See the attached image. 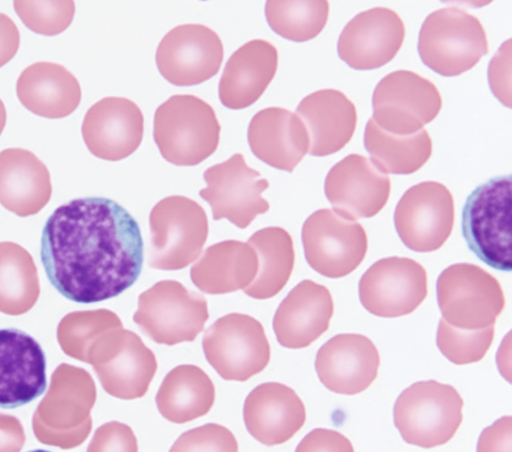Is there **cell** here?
<instances>
[{
    "instance_id": "obj_33",
    "label": "cell",
    "mask_w": 512,
    "mask_h": 452,
    "mask_svg": "<svg viewBox=\"0 0 512 452\" xmlns=\"http://www.w3.org/2000/svg\"><path fill=\"white\" fill-rule=\"evenodd\" d=\"M364 145L372 162L383 172L392 174L414 173L432 154V140L427 130L397 135L379 127L373 118L366 124Z\"/></svg>"
},
{
    "instance_id": "obj_11",
    "label": "cell",
    "mask_w": 512,
    "mask_h": 452,
    "mask_svg": "<svg viewBox=\"0 0 512 452\" xmlns=\"http://www.w3.org/2000/svg\"><path fill=\"white\" fill-rule=\"evenodd\" d=\"M202 348L208 363L229 381L243 382L260 373L271 356L262 324L242 313L217 319L205 331Z\"/></svg>"
},
{
    "instance_id": "obj_45",
    "label": "cell",
    "mask_w": 512,
    "mask_h": 452,
    "mask_svg": "<svg viewBox=\"0 0 512 452\" xmlns=\"http://www.w3.org/2000/svg\"><path fill=\"white\" fill-rule=\"evenodd\" d=\"M19 45L20 33L16 24L0 12V68L16 55Z\"/></svg>"
},
{
    "instance_id": "obj_40",
    "label": "cell",
    "mask_w": 512,
    "mask_h": 452,
    "mask_svg": "<svg viewBox=\"0 0 512 452\" xmlns=\"http://www.w3.org/2000/svg\"><path fill=\"white\" fill-rule=\"evenodd\" d=\"M86 452H138V441L130 426L110 421L96 429Z\"/></svg>"
},
{
    "instance_id": "obj_7",
    "label": "cell",
    "mask_w": 512,
    "mask_h": 452,
    "mask_svg": "<svg viewBox=\"0 0 512 452\" xmlns=\"http://www.w3.org/2000/svg\"><path fill=\"white\" fill-rule=\"evenodd\" d=\"M149 265L159 270H179L195 261L208 237L205 210L185 196L160 200L149 216Z\"/></svg>"
},
{
    "instance_id": "obj_36",
    "label": "cell",
    "mask_w": 512,
    "mask_h": 452,
    "mask_svg": "<svg viewBox=\"0 0 512 452\" xmlns=\"http://www.w3.org/2000/svg\"><path fill=\"white\" fill-rule=\"evenodd\" d=\"M120 327H123L120 318L111 310L74 311L59 322L57 340L66 355L86 363L92 344L102 334Z\"/></svg>"
},
{
    "instance_id": "obj_47",
    "label": "cell",
    "mask_w": 512,
    "mask_h": 452,
    "mask_svg": "<svg viewBox=\"0 0 512 452\" xmlns=\"http://www.w3.org/2000/svg\"><path fill=\"white\" fill-rule=\"evenodd\" d=\"M27 452H52V451H48V450H44V449H35V450L27 451Z\"/></svg>"
},
{
    "instance_id": "obj_27",
    "label": "cell",
    "mask_w": 512,
    "mask_h": 452,
    "mask_svg": "<svg viewBox=\"0 0 512 452\" xmlns=\"http://www.w3.org/2000/svg\"><path fill=\"white\" fill-rule=\"evenodd\" d=\"M278 66V52L263 39L251 40L230 56L219 82L221 103L230 109H243L264 93Z\"/></svg>"
},
{
    "instance_id": "obj_8",
    "label": "cell",
    "mask_w": 512,
    "mask_h": 452,
    "mask_svg": "<svg viewBox=\"0 0 512 452\" xmlns=\"http://www.w3.org/2000/svg\"><path fill=\"white\" fill-rule=\"evenodd\" d=\"M436 291L443 319L459 329L492 326L505 307L499 281L475 264L447 267L437 279Z\"/></svg>"
},
{
    "instance_id": "obj_1",
    "label": "cell",
    "mask_w": 512,
    "mask_h": 452,
    "mask_svg": "<svg viewBox=\"0 0 512 452\" xmlns=\"http://www.w3.org/2000/svg\"><path fill=\"white\" fill-rule=\"evenodd\" d=\"M40 257L51 285L77 303L114 298L138 279L144 259L140 227L117 202L73 199L47 218Z\"/></svg>"
},
{
    "instance_id": "obj_2",
    "label": "cell",
    "mask_w": 512,
    "mask_h": 452,
    "mask_svg": "<svg viewBox=\"0 0 512 452\" xmlns=\"http://www.w3.org/2000/svg\"><path fill=\"white\" fill-rule=\"evenodd\" d=\"M96 396L95 382L85 369L61 363L53 371L49 389L32 417L36 439L61 449L81 445L92 430L91 410Z\"/></svg>"
},
{
    "instance_id": "obj_20",
    "label": "cell",
    "mask_w": 512,
    "mask_h": 452,
    "mask_svg": "<svg viewBox=\"0 0 512 452\" xmlns=\"http://www.w3.org/2000/svg\"><path fill=\"white\" fill-rule=\"evenodd\" d=\"M82 137L96 157L118 161L140 145L144 132L143 114L136 103L124 97H105L86 112Z\"/></svg>"
},
{
    "instance_id": "obj_38",
    "label": "cell",
    "mask_w": 512,
    "mask_h": 452,
    "mask_svg": "<svg viewBox=\"0 0 512 452\" xmlns=\"http://www.w3.org/2000/svg\"><path fill=\"white\" fill-rule=\"evenodd\" d=\"M14 9L31 31L45 36H55L66 30L75 14L72 0L13 2Z\"/></svg>"
},
{
    "instance_id": "obj_28",
    "label": "cell",
    "mask_w": 512,
    "mask_h": 452,
    "mask_svg": "<svg viewBox=\"0 0 512 452\" xmlns=\"http://www.w3.org/2000/svg\"><path fill=\"white\" fill-rule=\"evenodd\" d=\"M52 195L50 173L31 151L7 148L0 152V204L20 217L37 214Z\"/></svg>"
},
{
    "instance_id": "obj_44",
    "label": "cell",
    "mask_w": 512,
    "mask_h": 452,
    "mask_svg": "<svg viewBox=\"0 0 512 452\" xmlns=\"http://www.w3.org/2000/svg\"><path fill=\"white\" fill-rule=\"evenodd\" d=\"M26 437L20 420L0 413V452H20Z\"/></svg>"
},
{
    "instance_id": "obj_5",
    "label": "cell",
    "mask_w": 512,
    "mask_h": 452,
    "mask_svg": "<svg viewBox=\"0 0 512 452\" xmlns=\"http://www.w3.org/2000/svg\"><path fill=\"white\" fill-rule=\"evenodd\" d=\"M485 29L474 15L457 7H445L430 13L418 37L422 62L442 76H457L488 53Z\"/></svg>"
},
{
    "instance_id": "obj_12",
    "label": "cell",
    "mask_w": 512,
    "mask_h": 452,
    "mask_svg": "<svg viewBox=\"0 0 512 452\" xmlns=\"http://www.w3.org/2000/svg\"><path fill=\"white\" fill-rule=\"evenodd\" d=\"M302 242L307 263L329 278L353 272L368 249L363 226L329 208L317 210L305 220Z\"/></svg>"
},
{
    "instance_id": "obj_42",
    "label": "cell",
    "mask_w": 512,
    "mask_h": 452,
    "mask_svg": "<svg viewBox=\"0 0 512 452\" xmlns=\"http://www.w3.org/2000/svg\"><path fill=\"white\" fill-rule=\"evenodd\" d=\"M477 452H512V417L503 416L480 434Z\"/></svg>"
},
{
    "instance_id": "obj_31",
    "label": "cell",
    "mask_w": 512,
    "mask_h": 452,
    "mask_svg": "<svg viewBox=\"0 0 512 452\" xmlns=\"http://www.w3.org/2000/svg\"><path fill=\"white\" fill-rule=\"evenodd\" d=\"M155 401L165 419L183 424L211 410L215 401V387L201 368L182 364L167 373Z\"/></svg>"
},
{
    "instance_id": "obj_14",
    "label": "cell",
    "mask_w": 512,
    "mask_h": 452,
    "mask_svg": "<svg viewBox=\"0 0 512 452\" xmlns=\"http://www.w3.org/2000/svg\"><path fill=\"white\" fill-rule=\"evenodd\" d=\"M396 231L409 249L438 250L449 238L454 225V199L442 183L425 181L410 187L394 212Z\"/></svg>"
},
{
    "instance_id": "obj_17",
    "label": "cell",
    "mask_w": 512,
    "mask_h": 452,
    "mask_svg": "<svg viewBox=\"0 0 512 452\" xmlns=\"http://www.w3.org/2000/svg\"><path fill=\"white\" fill-rule=\"evenodd\" d=\"M223 56V44L215 31L202 24H182L160 41L156 64L168 82L191 86L217 74Z\"/></svg>"
},
{
    "instance_id": "obj_41",
    "label": "cell",
    "mask_w": 512,
    "mask_h": 452,
    "mask_svg": "<svg viewBox=\"0 0 512 452\" xmlns=\"http://www.w3.org/2000/svg\"><path fill=\"white\" fill-rule=\"evenodd\" d=\"M295 452H355L351 441L338 431L316 428L297 445Z\"/></svg>"
},
{
    "instance_id": "obj_18",
    "label": "cell",
    "mask_w": 512,
    "mask_h": 452,
    "mask_svg": "<svg viewBox=\"0 0 512 452\" xmlns=\"http://www.w3.org/2000/svg\"><path fill=\"white\" fill-rule=\"evenodd\" d=\"M324 191L334 210L342 216L352 220L370 218L386 205L391 182L370 159L350 154L330 169Z\"/></svg>"
},
{
    "instance_id": "obj_25",
    "label": "cell",
    "mask_w": 512,
    "mask_h": 452,
    "mask_svg": "<svg viewBox=\"0 0 512 452\" xmlns=\"http://www.w3.org/2000/svg\"><path fill=\"white\" fill-rule=\"evenodd\" d=\"M247 139L252 153L264 163L292 172L309 149L306 127L296 113L269 107L251 119Z\"/></svg>"
},
{
    "instance_id": "obj_21",
    "label": "cell",
    "mask_w": 512,
    "mask_h": 452,
    "mask_svg": "<svg viewBox=\"0 0 512 452\" xmlns=\"http://www.w3.org/2000/svg\"><path fill=\"white\" fill-rule=\"evenodd\" d=\"M380 355L375 344L360 334H338L317 352L315 369L321 383L337 394L355 395L376 379Z\"/></svg>"
},
{
    "instance_id": "obj_10",
    "label": "cell",
    "mask_w": 512,
    "mask_h": 452,
    "mask_svg": "<svg viewBox=\"0 0 512 452\" xmlns=\"http://www.w3.org/2000/svg\"><path fill=\"white\" fill-rule=\"evenodd\" d=\"M86 363L92 365L104 391L123 400L143 397L157 371L153 351L123 327L102 334L90 347Z\"/></svg>"
},
{
    "instance_id": "obj_39",
    "label": "cell",
    "mask_w": 512,
    "mask_h": 452,
    "mask_svg": "<svg viewBox=\"0 0 512 452\" xmlns=\"http://www.w3.org/2000/svg\"><path fill=\"white\" fill-rule=\"evenodd\" d=\"M169 452H238V442L225 426L207 423L182 433Z\"/></svg>"
},
{
    "instance_id": "obj_15",
    "label": "cell",
    "mask_w": 512,
    "mask_h": 452,
    "mask_svg": "<svg viewBox=\"0 0 512 452\" xmlns=\"http://www.w3.org/2000/svg\"><path fill=\"white\" fill-rule=\"evenodd\" d=\"M203 177L207 187L199 195L211 206L214 220L226 218L238 228H246L257 215L268 211L262 193L269 183L246 164L242 154L209 167Z\"/></svg>"
},
{
    "instance_id": "obj_43",
    "label": "cell",
    "mask_w": 512,
    "mask_h": 452,
    "mask_svg": "<svg viewBox=\"0 0 512 452\" xmlns=\"http://www.w3.org/2000/svg\"><path fill=\"white\" fill-rule=\"evenodd\" d=\"M510 43L508 39L502 44L498 53L493 57L489 67L490 87L494 95L505 105L510 107V91L507 80H510Z\"/></svg>"
},
{
    "instance_id": "obj_35",
    "label": "cell",
    "mask_w": 512,
    "mask_h": 452,
    "mask_svg": "<svg viewBox=\"0 0 512 452\" xmlns=\"http://www.w3.org/2000/svg\"><path fill=\"white\" fill-rule=\"evenodd\" d=\"M265 15L271 29L295 42L315 38L325 27L329 16L326 0H269Z\"/></svg>"
},
{
    "instance_id": "obj_4",
    "label": "cell",
    "mask_w": 512,
    "mask_h": 452,
    "mask_svg": "<svg viewBox=\"0 0 512 452\" xmlns=\"http://www.w3.org/2000/svg\"><path fill=\"white\" fill-rule=\"evenodd\" d=\"M464 401L452 385L419 381L401 392L393 408L403 440L422 448L446 444L463 420Z\"/></svg>"
},
{
    "instance_id": "obj_29",
    "label": "cell",
    "mask_w": 512,
    "mask_h": 452,
    "mask_svg": "<svg viewBox=\"0 0 512 452\" xmlns=\"http://www.w3.org/2000/svg\"><path fill=\"white\" fill-rule=\"evenodd\" d=\"M16 94L21 104L35 115L56 119L70 115L81 101L77 78L63 65L36 62L18 77Z\"/></svg>"
},
{
    "instance_id": "obj_46",
    "label": "cell",
    "mask_w": 512,
    "mask_h": 452,
    "mask_svg": "<svg viewBox=\"0 0 512 452\" xmlns=\"http://www.w3.org/2000/svg\"><path fill=\"white\" fill-rule=\"evenodd\" d=\"M6 124V109L3 101L0 99V135Z\"/></svg>"
},
{
    "instance_id": "obj_19",
    "label": "cell",
    "mask_w": 512,
    "mask_h": 452,
    "mask_svg": "<svg viewBox=\"0 0 512 452\" xmlns=\"http://www.w3.org/2000/svg\"><path fill=\"white\" fill-rule=\"evenodd\" d=\"M405 37L401 17L387 7L360 12L343 28L337 44L339 57L356 70L376 69L389 63Z\"/></svg>"
},
{
    "instance_id": "obj_32",
    "label": "cell",
    "mask_w": 512,
    "mask_h": 452,
    "mask_svg": "<svg viewBox=\"0 0 512 452\" xmlns=\"http://www.w3.org/2000/svg\"><path fill=\"white\" fill-rule=\"evenodd\" d=\"M247 243L257 254L258 270L244 292L254 299L272 298L284 288L293 271V240L281 227H266L251 235Z\"/></svg>"
},
{
    "instance_id": "obj_26",
    "label": "cell",
    "mask_w": 512,
    "mask_h": 452,
    "mask_svg": "<svg viewBox=\"0 0 512 452\" xmlns=\"http://www.w3.org/2000/svg\"><path fill=\"white\" fill-rule=\"evenodd\" d=\"M308 137V152L327 156L341 150L352 138L357 124L354 103L341 91L321 89L304 97L296 108Z\"/></svg>"
},
{
    "instance_id": "obj_16",
    "label": "cell",
    "mask_w": 512,
    "mask_h": 452,
    "mask_svg": "<svg viewBox=\"0 0 512 452\" xmlns=\"http://www.w3.org/2000/svg\"><path fill=\"white\" fill-rule=\"evenodd\" d=\"M427 272L417 261L387 257L372 264L359 281V298L371 314L395 318L412 313L427 296Z\"/></svg>"
},
{
    "instance_id": "obj_30",
    "label": "cell",
    "mask_w": 512,
    "mask_h": 452,
    "mask_svg": "<svg viewBox=\"0 0 512 452\" xmlns=\"http://www.w3.org/2000/svg\"><path fill=\"white\" fill-rule=\"evenodd\" d=\"M257 270V254L248 243L225 240L204 251L192 266L190 277L204 293L226 294L247 288Z\"/></svg>"
},
{
    "instance_id": "obj_22",
    "label": "cell",
    "mask_w": 512,
    "mask_h": 452,
    "mask_svg": "<svg viewBox=\"0 0 512 452\" xmlns=\"http://www.w3.org/2000/svg\"><path fill=\"white\" fill-rule=\"evenodd\" d=\"M46 358L41 345L18 329H0V408L26 405L46 389Z\"/></svg>"
},
{
    "instance_id": "obj_34",
    "label": "cell",
    "mask_w": 512,
    "mask_h": 452,
    "mask_svg": "<svg viewBox=\"0 0 512 452\" xmlns=\"http://www.w3.org/2000/svg\"><path fill=\"white\" fill-rule=\"evenodd\" d=\"M39 295L37 267L30 253L17 243L0 242V312L24 314Z\"/></svg>"
},
{
    "instance_id": "obj_37",
    "label": "cell",
    "mask_w": 512,
    "mask_h": 452,
    "mask_svg": "<svg viewBox=\"0 0 512 452\" xmlns=\"http://www.w3.org/2000/svg\"><path fill=\"white\" fill-rule=\"evenodd\" d=\"M494 334V325L466 330L456 328L442 318L438 325L436 343L450 362L465 365L483 359L493 342Z\"/></svg>"
},
{
    "instance_id": "obj_13",
    "label": "cell",
    "mask_w": 512,
    "mask_h": 452,
    "mask_svg": "<svg viewBox=\"0 0 512 452\" xmlns=\"http://www.w3.org/2000/svg\"><path fill=\"white\" fill-rule=\"evenodd\" d=\"M373 120L387 132L416 133L441 110L442 98L430 80L409 70H397L382 78L372 96Z\"/></svg>"
},
{
    "instance_id": "obj_24",
    "label": "cell",
    "mask_w": 512,
    "mask_h": 452,
    "mask_svg": "<svg viewBox=\"0 0 512 452\" xmlns=\"http://www.w3.org/2000/svg\"><path fill=\"white\" fill-rule=\"evenodd\" d=\"M334 302L328 288L312 280L298 283L278 306L273 329L280 345L309 346L329 328Z\"/></svg>"
},
{
    "instance_id": "obj_6",
    "label": "cell",
    "mask_w": 512,
    "mask_h": 452,
    "mask_svg": "<svg viewBox=\"0 0 512 452\" xmlns=\"http://www.w3.org/2000/svg\"><path fill=\"white\" fill-rule=\"evenodd\" d=\"M511 176H496L467 197L462 234L470 251L488 266L511 271Z\"/></svg>"
},
{
    "instance_id": "obj_23",
    "label": "cell",
    "mask_w": 512,
    "mask_h": 452,
    "mask_svg": "<svg viewBox=\"0 0 512 452\" xmlns=\"http://www.w3.org/2000/svg\"><path fill=\"white\" fill-rule=\"evenodd\" d=\"M243 418L253 438L273 446L287 442L303 427L306 409L292 388L266 382L256 386L246 397Z\"/></svg>"
},
{
    "instance_id": "obj_3",
    "label": "cell",
    "mask_w": 512,
    "mask_h": 452,
    "mask_svg": "<svg viewBox=\"0 0 512 452\" xmlns=\"http://www.w3.org/2000/svg\"><path fill=\"white\" fill-rule=\"evenodd\" d=\"M220 130L214 109L194 95H173L154 115V141L162 157L178 166H194L212 155Z\"/></svg>"
},
{
    "instance_id": "obj_9",
    "label": "cell",
    "mask_w": 512,
    "mask_h": 452,
    "mask_svg": "<svg viewBox=\"0 0 512 452\" xmlns=\"http://www.w3.org/2000/svg\"><path fill=\"white\" fill-rule=\"evenodd\" d=\"M209 318L204 297L175 280H162L138 297L133 321L158 344L191 342Z\"/></svg>"
}]
</instances>
